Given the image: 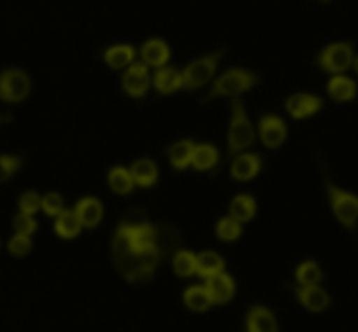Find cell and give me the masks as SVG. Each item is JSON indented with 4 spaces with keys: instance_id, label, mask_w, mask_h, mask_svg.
<instances>
[{
    "instance_id": "5",
    "label": "cell",
    "mask_w": 358,
    "mask_h": 332,
    "mask_svg": "<svg viewBox=\"0 0 358 332\" xmlns=\"http://www.w3.org/2000/svg\"><path fill=\"white\" fill-rule=\"evenodd\" d=\"M223 55H225V50H216L192 60L181 71V74H183V88L188 90V92H194V90L204 88L208 83H211L216 71H218Z\"/></svg>"
},
{
    "instance_id": "12",
    "label": "cell",
    "mask_w": 358,
    "mask_h": 332,
    "mask_svg": "<svg viewBox=\"0 0 358 332\" xmlns=\"http://www.w3.org/2000/svg\"><path fill=\"white\" fill-rule=\"evenodd\" d=\"M139 55L141 62H144L148 67L160 69L167 65V62L171 60V48H169L167 41L160 39V37H153V39H148L141 46Z\"/></svg>"
},
{
    "instance_id": "16",
    "label": "cell",
    "mask_w": 358,
    "mask_h": 332,
    "mask_svg": "<svg viewBox=\"0 0 358 332\" xmlns=\"http://www.w3.org/2000/svg\"><path fill=\"white\" fill-rule=\"evenodd\" d=\"M294 292L297 293V299L301 300L302 306L306 310L313 311V313H320V311L327 310L330 304L329 293L323 289H320L318 285L297 286V289H294Z\"/></svg>"
},
{
    "instance_id": "38",
    "label": "cell",
    "mask_w": 358,
    "mask_h": 332,
    "mask_svg": "<svg viewBox=\"0 0 358 332\" xmlns=\"http://www.w3.org/2000/svg\"><path fill=\"white\" fill-rule=\"evenodd\" d=\"M351 67H353L355 72H357V74H358V55L353 58V64H351Z\"/></svg>"
},
{
    "instance_id": "13",
    "label": "cell",
    "mask_w": 358,
    "mask_h": 332,
    "mask_svg": "<svg viewBox=\"0 0 358 332\" xmlns=\"http://www.w3.org/2000/svg\"><path fill=\"white\" fill-rule=\"evenodd\" d=\"M74 211L81 220L83 229H95V227L101 226L102 218H104V206L97 197L92 195L79 199L76 202Z\"/></svg>"
},
{
    "instance_id": "31",
    "label": "cell",
    "mask_w": 358,
    "mask_h": 332,
    "mask_svg": "<svg viewBox=\"0 0 358 332\" xmlns=\"http://www.w3.org/2000/svg\"><path fill=\"white\" fill-rule=\"evenodd\" d=\"M322 268L316 264L315 261H306L302 262L297 268V272H295V278H297L299 285L301 286H311L318 285L322 282Z\"/></svg>"
},
{
    "instance_id": "29",
    "label": "cell",
    "mask_w": 358,
    "mask_h": 332,
    "mask_svg": "<svg viewBox=\"0 0 358 332\" xmlns=\"http://www.w3.org/2000/svg\"><path fill=\"white\" fill-rule=\"evenodd\" d=\"M172 268L178 276L188 278L197 272V255L188 250H178L172 255Z\"/></svg>"
},
{
    "instance_id": "17",
    "label": "cell",
    "mask_w": 358,
    "mask_h": 332,
    "mask_svg": "<svg viewBox=\"0 0 358 332\" xmlns=\"http://www.w3.org/2000/svg\"><path fill=\"white\" fill-rule=\"evenodd\" d=\"M137 51L132 44H115L104 51V62L113 71H125L136 62Z\"/></svg>"
},
{
    "instance_id": "7",
    "label": "cell",
    "mask_w": 358,
    "mask_h": 332,
    "mask_svg": "<svg viewBox=\"0 0 358 332\" xmlns=\"http://www.w3.org/2000/svg\"><path fill=\"white\" fill-rule=\"evenodd\" d=\"M353 46L350 43H332L318 55V65L329 74H343L353 64Z\"/></svg>"
},
{
    "instance_id": "21",
    "label": "cell",
    "mask_w": 358,
    "mask_h": 332,
    "mask_svg": "<svg viewBox=\"0 0 358 332\" xmlns=\"http://www.w3.org/2000/svg\"><path fill=\"white\" fill-rule=\"evenodd\" d=\"M83 226L79 216L74 209H64L57 218H55V233L62 240H76L81 234Z\"/></svg>"
},
{
    "instance_id": "36",
    "label": "cell",
    "mask_w": 358,
    "mask_h": 332,
    "mask_svg": "<svg viewBox=\"0 0 358 332\" xmlns=\"http://www.w3.org/2000/svg\"><path fill=\"white\" fill-rule=\"evenodd\" d=\"M144 223H148V216L143 207H132V209H129L125 216L122 218V221H120V226L130 230L137 229V227L144 226Z\"/></svg>"
},
{
    "instance_id": "1",
    "label": "cell",
    "mask_w": 358,
    "mask_h": 332,
    "mask_svg": "<svg viewBox=\"0 0 358 332\" xmlns=\"http://www.w3.org/2000/svg\"><path fill=\"white\" fill-rule=\"evenodd\" d=\"M111 258L120 275L129 283H144L153 278L157 265L162 257L157 248L146 251H137L132 247L130 234L125 227L118 226L111 243Z\"/></svg>"
},
{
    "instance_id": "15",
    "label": "cell",
    "mask_w": 358,
    "mask_h": 332,
    "mask_svg": "<svg viewBox=\"0 0 358 332\" xmlns=\"http://www.w3.org/2000/svg\"><path fill=\"white\" fill-rule=\"evenodd\" d=\"M206 289H208L209 296H211L213 304H225L234 297L236 282L227 272H218V275L208 278Z\"/></svg>"
},
{
    "instance_id": "6",
    "label": "cell",
    "mask_w": 358,
    "mask_h": 332,
    "mask_svg": "<svg viewBox=\"0 0 358 332\" xmlns=\"http://www.w3.org/2000/svg\"><path fill=\"white\" fill-rule=\"evenodd\" d=\"M32 81L22 69H8L0 74V99L9 104L23 102L30 95Z\"/></svg>"
},
{
    "instance_id": "25",
    "label": "cell",
    "mask_w": 358,
    "mask_h": 332,
    "mask_svg": "<svg viewBox=\"0 0 358 332\" xmlns=\"http://www.w3.org/2000/svg\"><path fill=\"white\" fill-rule=\"evenodd\" d=\"M229 214L241 223H248L257 214V202L250 193H239L230 200Z\"/></svg>"
},
{
    "instance_id": "27",
    "label": "cell",
    "mask_w": 358,
    "mask_h": 332,
    "mask_svg": "<svg viewBox=\"0 0 358 332\" xmlns=\"http://www.w3.org/2000/svg\"><path fill=\"white\" fill-rule=\"evenodd\" d=\"M223 269H225V261L216 251L208 250L197 255V275L202 278H211L218 272H223Z\"/></svg>"
},
{
    "instance_id": "4",
    "label": "cell",
    "mask_w": 358,
    "mask_h": 332,
    "mask_svg": "<svg viewBox=\"0 0 358 332\" xmlns=\"http://www.w3.org/2000/svg\"><path fill=\"white\" fill-rule=\"evenodd\" d=\"M323 179H325L327 197H329L334 216L344 229L355 230L358 226V195L334 185L325 171H323Z\"/></svg>"
},
{
    "instance_id": "35",
    "label": "cell",
    "mask_w": 358,
    "mask_h": 332,
    "mask_svg": "<svg viewBox=\"0 0 358 332\" xmlns=\"http://www.w3.org/2000/svg\"><path fill=\"white\" fill-rule=\"evenodd\" d=\"M13 227H15L16 234H23V236H32L37 230V220L34 214L18 213L13 218Z\"/></svg>"
},
{
    "instance_id": "28",
    "label": "cell",
    "mask_w": 358,
    "mask_h": 332,
    "mask_svg": "<svg viewBox=\"0 0 358 332\" xmlns=\"http://www.w3.org/2000/svg\"><path fill=\"white\" fill-rule=\"evenodd\" d=\"M183 299L188 310L197 311V313H204V311H208L213 304L211 296H209L206 286H190V289L185 292Z\"/></svg>"
},
{
    "instance_id": "39",
    "label": "cell",
    "mask_w": 358,
    "mask_h": 332,
    "mask_svg": "<svg viewBox=\"0 0 358 332\" xmlns=\"http://www.w3.org/2000/svg\"><path fill=\"white\" fill-rule=\"evenodd\" d=\"M9 120H11V118H8V116H2V115H0V123H6V122H9Z\"/></svg>"
},
{
    "instance_id": "18",
    "label": "cell",
    "mask_w": 358,
    "mask_h": 332,
    "mask_svg": "<svg viewBox=\"0 0 358 332\" xmlns=\"http://www.w3.org/2000/svg\"><path fill=\"white\" fill-rule=\"evenodd\" d=\"M129 169L134 178V183L139 188H151V186L158 183L160 172H158V165L151 158H139V160L132 162Z\"/></svg>"
},
{
    "instance_id": "24",
    "label": "cell",
    "mask_w": 358,
    "mask_h": 332,
    "mask_svg": "<svg viewBox=\"0 0 358 332\" xmlns=\"http://www.w3.org/2000/svg\"><path fill=\"white\" fill-rule=\"evenodd\" d=\"M248 332H278L274 314L264 306H255L248 314Z\"/></svg>"
},
{
    "instance_id": "30",
    "label": "cell",
    "mask_w": 358,
    "mask_h": 332,
    "mask_svg": "<svg viewBox=\"0 0 358 332\" xmlns=\"http://www.w3.org/2000/svg\"><path fill=\"white\" fill-rule=\"evenodd\" d=\"M216 236L223 243H234V241H237L243 236V223L229 214V216L222 218L216 223Z\"/></svg>"
},
{
    "instance_id": "26",
    "label": "cell",
    "mask_w": 358,
    "mask_h": 332,
    "mask_svg": "<svg viewBox=\"0 0 358 332\" xmlns=\"http://www.w3.org/2000/svg\"><path fill=\"white\" fill-rule=\"evenodd\" d=\"M108 185L116 195H129L136 188V183H134L132 174H130V169L123 167V165H115L109 171Z\"/></svg>"
},
{
    "instance_id": "2",
    "label": "cell",
    "mask_w": 358,
    "mask_h": 332,
    "mask_svg": "<svg viewBox=\"0 0 358 332\" xmlns=\"http://www.w3.org/2000/svg\"><path fill=\"white\" fill-rule=\"evenodd\" d=\"M255 143V129L250 122L243 100L232 99V115L229 122V134H227V158H234L236 155L244 153Z\"/></svg>"
},
{
    "instance_id": "23",
    "label": "cell",
    "mask_w": 358,
    "mask_h": 332,
    "mask_svg": "<svg viewBox=\"0 0 358 332\" xmlns=\"http://www.w3.org/2000/svg\"><path fill=\"white\" fill-rule=\"evenodd\" d=\"M327 92L336 102H351L357 97V83L343 74H336L327 85Z\"/></svg>"
},
{
    "instance_id": "8",
    "label": "cell",
    "mask_w": 358,
    "mask_h": 332,
    "mask_svg": "<svg viewBox=\"0 0 358 332\" xmlns=\"http://www.w3.org/2000/svg\"><path fill=\"white\" fill-rule=\"evenodd\" d=\"M122 86L125 93L132 99H143L151 88L150 67L144 62H134L125 69L122 78Z\"/></svg>"
},
{
    "instance_id": "37",
    "label": "cell",
    "mask_w": 358,
    "mask_h": 332,
    "mask_svg": "<svg viewBox=\"0 0 358 332\" xmlns=\"http://www.w3.org/2000/svg\"><path fill=\"white\" fill-rule=\"evenodd\" d=\"M8 248L11 251V255H15V257H27L30 254V250H32V240H30V236L15 234L11 237V241H9Z\"/></svg>"
},
{
    "instance_id": "40",
    "label": "cell",
    "mask_w": 358,
    "mask_h": 332,
    "mask_svg": "<svg viewBox=\"0 0 358 332\" xmlns=\"http://www.w3.org/2000/svg\"><path fill=\"white\" fill-rule=\"evenodd\" d=\"M320 2H329V0H320Z\"/></svg>"
},
{
    "instance_id": "11",
    "label": "cell",
    "mask_w": 358,
    "mask_h": 332,
    "mask_svg": "<svg viewBox=\"0 0 358 332\" xmlns=\"http://www.w3.org/2000/svg\"><path fill=\"white\" fill-rule=\"evenodd\" d=\"M262 171V158L257 153H244L236 155L232 158V164H230V176L236 181H251L253 178H257L258 172Z\"/></svg>"
},
{
    "instance_id": "10",
    "label": "cell",
    "mask_w": 358,
    "mask_h": 332,
    "mask_svg": "<svg viewBox=\"0 0 358 332\" xmlns=\"http://www.w3.org/2000/svg\"><path fill=\"white\" fill-rule=\"evenodd\" d=\"M323 107V100L313 93H294L285 102V109L294 120H306L315 116Z\"/></svg>"
},
{
    "instance_id": "20",
    "label": "cell",
    "mask_w": 358,
    "mask_h": 332,
    "mask_svg": "<svg viewBox=\"0 0 358 332\" xmlns=\"http://www.w3.org/2000/svg\"><path fill=\"white\" fill-rule=\"evenodd\" d=\"M194 150L195 143L190 139L183 141H176L171 146L167 148V157L169 162H171L172 167L176 171H185L192 165V158H194Z\"/></svg>"
},
{
    "instance_id": "22",
    "label": "cell",
    "mask_w": 358,
    "mask_h": 332,
    "mask_svg": "<svg viewBox=\"0 0 358 332\" xmlns=\"http://www.w3.org/2000/svg\"><path fill=\"white\" fill-rule=\"evenodd\" d=\"M220 164V151L215 144L202 143L195 144L194 158H192V167L199 172H206L215 169Z\"/></svg>"
},
{
    "instance_id": "32",
    "label": "cell",
    "mask_w": 358,
    "mask_h": 332,
    "mask_svg": "<svg viewBox=\"0 0 358 332\" xmlns=\"http://www.w3.org/2000/svg\"><path fill=\"white\" fill-rule=\"evenodd\" d=\"M22 167V158L16 155H0V183L11 179Z\"/></svg>"
},
{
    "instance_id": "14",
    "label": "cell",
    "mask_w": 358,
    "mask_h": 332,
    "mask_svg": "<svg viewBox=\"0 0 358 332\" xmlns=\"http://www.w3.org/2000/svg\"><path fill=\"white\" fill-rule=\"evenodd\" d=\"M151 86L160 95H172V93L183 88V74L178 69L164 65V67L157 69L155 74L151 76Z\"/></svg>"
},
{
    "instance_id": "9",
    "label": "cell",
    "mask_w": 358,
    "mask_h": 332,
    "mask_svg": "<svg viewBox=\"0 0 358 332\" xmlns=\"http://www.w3.org/2000/svg\"><path fill=\"white\" fill-rule=\"evenodd\" d=\"M258 134H260V141L264 143V146H267L268 150H276V148L283 146V143L287 141L288 127L280 116L265 115L258 123Z\"/></svg>"
},
{
    "instance_id": "3",
    "label": "cell",
    "mask_w": 358,
    "mask_h": 332,
    "mask_svg": "<svg viewBox=\"0 0 358 332\" xmlns=\"http://www.w3.org/2000/svg\"><path fill=\"white\" fill-rule=\"evenodd\" d=\"M258 76L255 72L246 71V69H229V71L223 72L220 78H216L213 81L211 90L208 92L204 100H215V99H239L243 93L250 92L255 86L258 85Z\"/></svg>"
},
{
    "instance_id": "33",
    "label": "cell",
    "mask_w": 358,
    "mask_h": 332,
    "mask_svg": "<svg viewBox=\"0 0 358 332\" xmlns=\"http://www.w3.org/2000/svg\"><path fill=\"white\" fill-rule=\"evenodd\" d=\"M41 209L44 211V214L50 218H57L62 211L65 209L64 197L57 192H50L43 197V206Z\"/></svg>"
},
{
    "instance_id": "34",
    "label": "cell",
    "mask_w": 358,
    "mask_h": 332,
    "mask_svg": "<svg viewBox=\"0 0 358 332\" xmlns=\"http://www.w3.org/2000/svg\"><path fill=\"white\" fill-rule=\"evenodd\" d=\"M18 206H20V213L36 214L39 213L41 206H43V197H41L37 192H34V190H29V192L22 193Z\"/></svg>"
},
{
    "instance_id": "19",
    "label": "cell",
    "mask_w": 358,
    "mask_h": 332,
    "mask_svg": "<svg viewBox=\"0 0 358 332\" xmlns=\"http://www.w3.org/2000/svg\"><path fill=\"white\" fill-rule=\"evenodd\" d=\"M179 243H181V234L178 233L174 226L169 223H160L157 226V240H155V248L160 254L162 261L171 255H174L179 250Z\"/></svg>"
}]
</instances>
